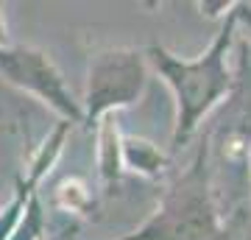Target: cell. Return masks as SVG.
Segmentation results:
<instances>
[{
  "label": "cell",
  "mask_w": 251,
  "mask_h": 240,
  "mask_svg": "<svg viewBox=\"0 0 251 240\" xmlns=\"http://www.w3.org/2000/svg\"><path fill=\"white\" fill-rule=\"evenodd\" d=\"M234 23H237V17H234V6H232L229 20L221 28V34L215 36L212 48L193 62H184L179 56L168 53L159 45L148 48V59L165 76V81L173 87L176 101H179V120H176V132H173L176 145L187 142V137L201 123V117L232 89V76L226 70V53H229Z\"/></svg>",
  "instance_id": "1"
},
{
  "label": "cell",
  "mask_w": 251,
  "mask_h": 240,
  "mask_svg": "<svg viewBox=\"0 0 251 240\" xmlns=\"http://www.w3.org/2000/svg\"><path fill=\"white\" fill-rule=\"evenodd\" d=\"M206 170L218 210H234L249 196L251 182V70L221 107L218 123L209 129Z\"/></svg>",
  "instance_id": "2"
},
{
  "label": "cell",
  "mask_w": 251,
  "mask_h": 240,
  "mask_svg": "<svg viewBox=\"0 0 251 240\" xmlns=\"http://www.w3.org/2000/svg\"><path fill=\"white\" fill-rule=\"evenodd\" d=\"M206 170V142L190 170L168 190L159 213L126 240H234L221 226Z\"/></svg>",
  "instance_id": "3"
},
{
  "label": "cell",
  "mask_w": 251,
  "mask_h": 240,
  "mask_svg": "<svg viewBox=\"0 0 251 240\" xmlns=\"http://www.w3.org/2000/svg\"><path fill=\"white\" fill-rule=\"evenodd\" d=\"M145 56L140 51L117 48V51H103L90 59V79H87V107L84 120L95 123L98 117L109 115L117 107L134 104L145 89Z\"/></svg>",
  "instance_id": "4"
},
{
  "label": "cell",
  "mask_w": 251,
  "mask_h": 240,
  "mask_svg": "<svg viewBox=\"0 0 251 240\" xmlns=\"http://www.w3.org/2000/svg\"><path fill=\"white\" fill-rule=\"evenodd\" d=\"M0 73L9 84L28 89L31 95L45 101L67 123L84 120L81 107L73 101L70 89L64 87L62 73L56 70L53 59L45 51H36L28 45H6V48H0Z\"/></svg>",
  "instance_id": "5"
},
{
  "label": "cell",
  "mask_w": 251,
  "mask_h": 240,
  "mask_svg": "<svg viewBox=\"0 0 251 240\" xmlns=\"http://www.w3.org/2000/svg\"><path fill=\"white\" fill-rule=\"evenodd\" d=\"M120 157H123V162L128 168L140 170L145 176H156L165 168V157L148 140H140V137H126V140H120Z\"/></svg>",
  "instance_id": "6"
},
{
  "label": "cell",
  "mask_w": 251,
  "mask_h": 240,
  "mask_svg": "<svg viewBox=\"0 0 251 240\" xmlns=\"http://www.w3.org/2000/svg\"><path fill=\"white\" fill-rule=\"evenodd\" d=\"M100 176L106 182V187H112L120 179V137H117V126L112 120V115H103V126H100Z\"/></svg>",
  "instance_id": "7"
},
{
  "label": "cell",
  "mask_w": 251,
  "mask_h": 240,
  "mask_svg": "<svg viewBox=\"0 0 251 240\" xmlns=\"http://www.w3.org/2000/svg\"><path fill=\"white\" fill-rule=\"evenodd\" d=\"M25 218H20L17 226H14V235H11L9 240H36L39 235H42V210H39V198L31 196L25 204Z\"/></svg>",
  "instance_id": "8"
},
{
  "label": "cell",
  "mask_w": 251,
  "mask_h": 240,
  "mask_svg": "<svg viewBox=\"0 0 251 240\" xmlns=\"http://www.w3.org/2000/svg\"><path fill=\"white\" fill-rule=\"evenodd\" d=\"M56 198H59V204H62L64 210H70V213H81V210L87 207V201H90V193H87V187L81 185V182L67 179V182L59 185Z\"/></svg>",
  "instance_id": "9"
},
{
  "label": "cell",
  "mask_w": 251,
  "mask_h": 240,
  "mask_svg": "<svg viewBox=\"0 0 251 240\" xmlns=\"http://www.w3.org/2000/svg\"><path fill=\"white\" fill-rule=\"evenodd\" d=\"M234 17L249 28V36H251V6L249 3H237V6H234Z\"/></svg>",
  "instance_id": "10"
},
{
  "label": "cell",
  "mask_w": 251,
  "mask_h": 240,
  "mask_svg": "<svg viewBox=\"0 0 251 240\" xmlns=\"http://www.w3.org/2000/svg\"><path fill=\"white\" fill-rule=\"evenodd\" d=\"M0 48H6V26L0 23Z\"/></svg>",
  "instance_id": "11"
}]
</instances>
